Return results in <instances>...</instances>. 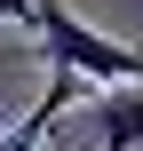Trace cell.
I'll return each mask as SVG.
<instances>
[{"label":"cell","mask_w":143,"mask_h":151,"mask_svg":"<svg viewBox=\"0 0 143 151\" xmlns=\"http://www.w3.org/2000/svg\"><path fill=\"white\" fill-rule=\"evenodd\" d=\"M32 32H40L48 72H72V80H88V88H143V48L96 32V24H80L64 0H32Z\"/></svg>","instance_id":"1"},{"label":"cell","mask_w":143,"mask_h":151,"mask_svg":"<svg viewBox=\"0 0 143 151\" xmlns=\"http://www.w3.org/2000/svg\"><path fill=\"white\" fill-rule=\"evenodd\" d=\"M96 143L111 151H143V88H111V96H96Z\"/></svg>","instance_id":"2"},{"label":"cell","mask_w":143,"mask_h":151,"mask_svg":"<svg viewBox=\"0 0 143 151\" xmlns=\"http://www.w3.org/2000/svg\"><path fill=\"white\" fill-rule=\"evenodd\" d=\"M0 16L8 24H32V0H0Z\"/></svg>","instance_id":"3"}]
</instances>
